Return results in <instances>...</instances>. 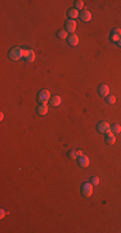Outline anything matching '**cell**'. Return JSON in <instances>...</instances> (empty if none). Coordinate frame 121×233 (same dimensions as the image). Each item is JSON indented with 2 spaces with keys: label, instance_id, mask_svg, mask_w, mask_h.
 <instances>
[{
  "label": "cell",
  "instance_id": "e0dca14e",
  "mask_svg": "<svg viewBox=\"0 0 121 233\" xmlns=\"http://www.w3.org/2000/svg\"><path fill=\"white\" fill-rule=\"evenodd\" d=\"M111 132H113L115 135L121 132V126H120V124H112V126H111Z\"/></svg>",
  "mask_w": 121,
  "mask_h": 233
},
{
  "label": "cell",
  "instance_id": "2e32d148",
  "mask_svg": "<svg viewBox=\"0 0 121 233\" xmlns=\"http://www.w3.org/2000/svg\"><path fill=\"white\" fill-rule=\"evenodd\" d=\"M67 157H68L70 159H77L79 155H77V152L76 150H70L68 153H67Z\"/></svg>",
  "mask_w": 121,
  "mask_h": 233
},
{
  "label": "cell",
  "instance_id": "cb8c5ba5",
  "mask_svg": "<svg viewBox=\"0 0 121 233\" xmlns=\"http://www.w3.org/2000/svg\"><path fill=\"white\" fill-rule=\"evenodd\" d=\"M119 46L121 47V39H120V40H119Z\"/></svg>",
  "mask_w": 121,
  "mask_h": 233
},
{
  "label": "cell",
  "instance_id": "52a82bcc",
  "mask_svg": "<svg viewBox=\"0 0 121 233\" xmlns=\"http://www.w3.org/2000/svg\"><path fill=\"white\" fill-rule=\"evenodd\" d=\"M80 20L81 21H84V22H89V21L91 20V13L89 11H86V9H82L81 12H80Z\"/></svg>",
  "mask_w": 121,
  "mask_h": 233
},
{
  "label": "cell",
  "instance_id": "9c48e42d",
  "mask_svg": "<svg viewBox=\"0 0 121 233\" xmlns=\"http://www.w3.org/2000/svg\"><path fill=\"white\" fill-rule=\"evenodd\" d=\"M25 58L27 62L35 61V52L32 49H25Z\"/></svg>",
  "mask_w": 121,
  "mask_h": 233
},
{
  "label": "cell",
  "instance_id": "ba28073f",
  "mask_svg": "<svg viewBox=\"0 0 121 233\" xmlns=\"http://www.w3.org/2000/svg\"><path fill=\"white\" fill-rule=\"evenodd\" d=\"M98 92H99L101 96L107 97L108 95H110V87H108L107 84H101V86H99V88H98Z\"/></svg>",
  "mask_w": 121,
  "mask_h": 233
},
{
  "label": "cell",
  "instance_id": "d6986e66",
  "mask_svg": "<svg viewBox=\"0 0 121 233\" xmlns=\"http://www.w3.org/2000/svg\"><path fill=\"white\" fill-rule=\"evenodd\" d=\"M57 36L59 38V39H66V38H68V36H67V31H66V30H61V31H58V32H57Z\"/></svg>",
  "mask_w": 121,
  "mask_h": 233
},
{
  "label": "cell",
  "instance_id": "44dd1931",
  "mask_svg": "<svg viewBox=\"0 0 121 233\" xmlns=\"http://www.w3.org/2000/svg\"><path fill=\"white\" fill-rule=\"evenodd\" d=\"M90 183L93 184V185H98L99 184V179L97 178V176H93V178L90 179Z\"/></svg>",
  "mask_w": 121,
  "mask_h": 233
},
{
  "label": "cell",
  "instance_id": "5b68a950",
  "mask_svg": "<svg viewBox=\"0 0 121 233\" xmlns=\"http://www.w3.org/2000/svg\"><path fill=\"white\" fill-rule=\"evenodd\" d=\"M75 30H76L75 20H67L66 21V31L70 32V34H72V32H75Z\"/></svg>",
  "mask_w": 121,
  "mask_h": 233
},
{
  "label": "cell",
  "instance_id": "6da1fadb",
  "mask_svg": "<svg viewBox=\"0 0 121 233\" xmlns=\"http://www.w3.org/2000/svg\"><path fill=\"white\" fill-rule=\"evenodd\" d=\"M25 57V49H22L21 47H14L10 49L9 52V58L13 61H18L19 58Z\"/></svg>",
  "mask_w": 121,
  "mask_h": 233
},
{
  "label": "cell",
  "instance_id": "ffe728a7",
  "mask_svg": "<svg viewBox=\"0 0 121 233\" xmlns=\"http://www.w3.org/2000/svg\"><path fill=\"white\" fill-rule=\"evenodd\" d=\"M106 101H107V104H111V105H112V104H115V102H116V97H115V96H112V95H111V96H110V95H108V96L106 97Z\"/></svg>",
  "mask_w": 121,
  "mask_h": 233
},
{
  "label": "cell",
  "instance_id": "4fadbf2b",
  "mask_svg": "<svg viewBox=\"0 0 121 233\" xmlns=\"http://www.w3.org/2000/svg\"><path fill=\"white\" fill-rule=\"evenodd\" d=\"M115 141H116V136H115V133L113 132H107L106 133V142H107L108 145H112V144H115Z\"/></svg>",
  "mask_w": 121,
  "mask_h": 233
},
{
  "label": "cell",
  "instance_id": "30bf717a",
  "mask_svg": "<svg viewBox=\"0 0 121 233\" xmlns=\"http://www.w3.org/2000/svg\"><path fill=\"white\" fill-rule=\"evenodd\" d=\"M77 162H79V166L85 168V167L89 166V158H88L86 155H81V157L77 158Z\"/></svg>",
  "mask_w": 121,
  "mask_h": 233
},
{
  "label": "cell",
  "instance_id": "603a6c76",
  "mask_svg": "<svg viewBox=\"0 0 121 233\" xmlns=\"http://www.w3.org/2000/svg\"><path fill=\"white\" fill-rule=\"evenodd\" d=\"M77 155H79V157H81V155H84V154H82L81 150H77Z\"/></svg>",
  "mask_w": 121,
  "mask_h": 233
},
{
  "label": "cell",
  "instance_id": "8992f818",
  "mask_svg": "<svg viewBox=\"0 0 121 233\" xmlns=\"http://www.w3.org/2000/svg\"><path fill=\"white\" fill-rule=\"evenodd\" d=\"M110 39L112 41H115V43H119V40L121 39V29H115L113 31L111 32Z\"/></svg>",
  "mask_w": 121,
  "mask_h": 233
},
{
  "label": "cell",
  "instance_id": "ac0fdd59",
  "mask_svg": "<svg viewBox=\"0 0 121 233\" xmlns=\"http://www.w3.org/2000/svg\"><path fill=\"white\" fill-rule=\"evenodd\" d=\"M75 8H76L77 11L81 12L82 9H84V1H82V0H77V1L75 3Z\"/></svg>",
  "mask_w": 121,
  "mask_h": 233
},
{
  "label": "cell",
  "instance_id": "7402d4cb",
  "mask_svg": "<svg viewBox=\"0 0 121 233\" xmlns=\"http://www.w3.org/2000/svg\"><path fill=\"white\" fill-rule=\"evenodd\" d=\"M5 214H7V211L1 210V219H3V218H4V216H5Z\"/></svg>",
  "mask_w": 121,
  "mask_h": 233
},
{
  "label": "cell",
  "instance_id": "277c9868",
  "mask_svg": "<svg viewBox=\"0 0 121 233\" xmlns=\"http://www.w3.org/2000/svg\"><path fill=\"white\" fill-rule=\"evenodd\" d=\"M97 130L101 133H107L111 131V124L108 123V122H101V123H98V126H97Z\"/></svg>",
  "mask_w": 121,
  "mask_h": 233
},
{
  "label": "cell",
  "instance_id": "9a60e30c",
  "mask_svg": "<svg viewBox=\"0 0 121 233\" xmlns=\"http://www.w3.org/2000/svg\"><path fill=\"white\" fill-rule=\"evenodd\" d=\"M67 14H68L70 20H75V18H77V17L80 16V12L76 9V8H72V9H68Z\"/></svg>",
  "mask_w": 121,
  "mask_h": 233
},
{
  "label": "cell",
  "instance_id": "7c38bea8",
  "mask_svg": "<svg viewBox=\"0 0 121 233\" xmlns=\"http://www.w3.org/2000/svg\"><path fill=\"white\" fill-rule=\"evenodd\" d=\"M36 113L39 115H45L46 113H48V105H46V104H40V105L36 107Z\"/></svg>",
  "mask_w": 121,
  "mask_h": 233
},
{
  "label": "cell",
  "instance_id": "8fae6325",
  "mask_svg": "<svg viewBox=\"0 0 121 233\" xmlns=\"http://www.w3.org/2000/svg\"><path fill=\"white\" fill-rule=\"evenodd\" d=\"M49 102H50L52 106H59L62 104V98L59 95H55V96H52L50 100H49Z\"/></svg>",
  "mask_w": 121,
  "mask_h": 233
},
{
  "label": "cell",
  "instance_id": "5bb4252c",
  "mask_svg": "<svg viewBox=\"0 0 121 233\" xmlns=\"http://www.w3.org/2000/svg\"><path fill=\"white\" fill-rule=\"evenodd\" d=\"M67 40H68L70 46H72V47H75V46H77V44H79V36H77V35H75V34H71L70 36L67 38Z\"/></svg>",
  "mask_w": 121,
  "mask_h": 233
},
{
  "label": "cell",
  "instance_id": "7a4b0ae2",
  "mask_svg": "<svg viewBox=\"0 0 121 233\" xmlns=\"http://www.w3.org/2000/svg\"><path fill=\"white\" fill-rule=\"evenodd\" d=\"M49 96H50V92H49L48 89H43V91H40L39 95H37V101H39L40 104H46L49 101Z\"/></svg>",
  "mask_w": 121,
  "mask_h": 233
},
{
  "label": "cell",
  "instance_id": "3957f363",
  "mask_svg": "<svg viewBox=\"0 0 121 233\" xmlns=\"http://www.w3.org/2000/svg\"><path fill=\"white\" fill-rule=\"evenodd\" d=\"M81 192H82V196L90 197L91 194H93V184L91 183H84L81 187Z\"/></svg>",
  "mask_w": 121,
  "mask_h": 233
}]
</instances>
